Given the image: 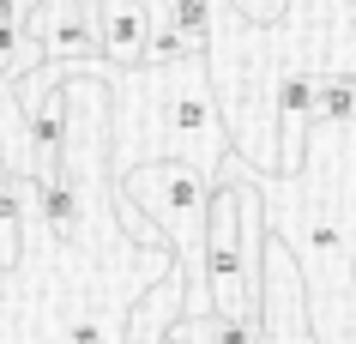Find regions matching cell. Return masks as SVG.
Returning <instances> with one entry per match:
<instances>
[{"instance_id": "6da1fadb", "label": "cell", "mask_w": 356, "mask_h": 344, "mask_svg": "<svg viewBox=\"0 0 356 344\" xmlns=\"http://www.w3.org/2000/svg\"><path fill=\"white\" fill-rule=\"evenodd\" d=\"M115 79H121V139L109 133L115 175L151 157H181L218 181V163L229 157V127L211 97L206 55H181L169 67H121Z\"/></svg>"}, {"instance_id": "7a4b0ae2", "label": "cell", "mask_w": 356, "mask_h": 344, "mask_svg": "<svg viewBox=\"0 0 356 344\" xmlns=\"http://www.w3.org/2000/svg\"><path fill=\"white\" fill-rule=\"evenodd\" d=\"M260 248H266V211L254 181L242 175V157L229 151L218 163L206 199V296L211 314L260 326Z\"/></svg>"}, {"instance_id": "3957f363", "label": "cell", "mask_w": 356, "mask_h": 344, "mask_svg": "<svg viewBox=\"0 0 356 344\" xmlns=\"http://www.w3.org/2000/svg\"><path fill=\"white\" fill-rule=\"evenodd\" d=\"M254 344H320L308 326V296H302V272L278 236H266L260 248V332Z\"/></svg>"}, {"instance_id": "277c9868", "label": "cell", "mask_w": 356, "mask_h": 344, "mask_svg": "<svg viewBox=\"0 0 356 344\" xmlns=\"http://www.w3.org/2000/svg\"><path fill=\"white\" fill-rule=\"evenodd\" d=\"M24 31H31V42L42 49V60H60V67H103L91 0H37V6L24 13Z\"/></svg>"}, {"instance_id": "5b68a950", "label": "cell", "mask_w": 356, "mask_h": 344, "mask_svg": "<svg viewBox=\"0 0 356 344\" xmlns=\"http://www.w3.org/2000/svg\"><path fill=\"white\" fill-rule=\"evenodd\" d=\"M91 24H97V49H103V67H139L151 42V19L139 0H91Z\"/></svg>"}, {"instance_id": "8992f818", "label": "cell", "mask_w": 356, "mask_h": 344, "mask_svg": "<svg viewBox=\"0 0 356 344\" xmlns=\"http://www.w3.org/2000/svg\"><path fill=\"white\" fill-rule=\"evenodd\" d=\"M31 6H37V0H19V13H31Z\"/></svg>"}, {"instance_id": "52a82bcc", "label": "cell", "mask_w": 356, "mask_h": 344, "mask_svg": "<svg viewBox=\"0 0 356 344\" xmlns=\"http://www.w3.org/2000/svg\"><path fill=\"white\" fill-rule=\"evenodd\" d=\"M0 175H13V170H6V163H0Z\"/></svg>"}, {"instance_id": "ba28073f", "label": "cell", "mask_w": 356, "mask_h": 344, "mask_svg": "<svg viewBox=\"0 0 356 344\" xmlns=\"http://www.w3.org/2000/svg\"><path fill=\"white\" fill-rule=\"evenodd\" d=\"M163 344H175V338H163Z\"/></svg>"}]
</instances>
